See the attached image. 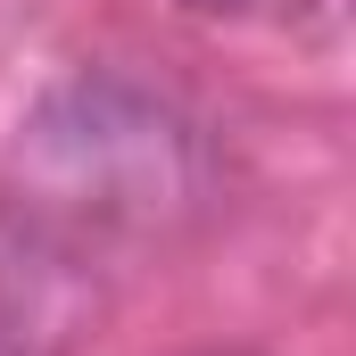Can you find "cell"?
Segmentation results:
<instances>
[{
  "label": "cell",
  "instance_id": "cell-1",
  "mask_svg": "<svg viewBox=\"0 0 356 356\" xmlns=\"http://www.w3.org/2000/svg\"><path fill=\"white\" fill-rule=\"evenodd\" d=\"M25 175L42 191L33 216H50L58 232H149L207 191V149L175 99L124 75H83L42 99L25 133Z\"/></svg>",
  "mask_w": 356,
  "mask_h": 356
},
{
  "label": "cell",
  "instance_id": "cell-2",
  "mask_svg": "<svg viewBox=\"0 0 356 356\" xmlns=\"http://www.w3.org/2000/svg\"><path fill=\"white\" fill-rule=\"evenodd\" d=\"M99 315L75 232L50 216H0V356H75Z\"/></svg>",
  "mask_w": 356,
  "mask_h": 356
},
{
  "label": "cell",
  "instance_id": "cell-3",
  "mask_svg": "<svg viewBox=\"0 0 356 356\" xmlns=\"http://www.w3.org/2000/svg\"><path fill=\"white\" fill-rule=\"evenodd\" d=\"M207 25H257V33H340L348 0H182Z\"/></svg>",
  "mask_w": 356,
  "mask_h": 356
}]
</instances>
